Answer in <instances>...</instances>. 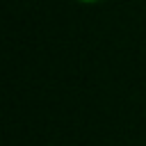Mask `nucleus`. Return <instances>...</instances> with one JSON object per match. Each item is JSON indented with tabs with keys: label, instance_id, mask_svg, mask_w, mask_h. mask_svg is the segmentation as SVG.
Listing matches in <instances>:
<instances>
[{
	"label": "nucleus",
	"instance_id": "1",
	"mask_svg": "<svg viewBox=\"0 0 146 146\" xmlns=\"http://www.w3.org/2000/svg\"><path fill=\"white\" fill-rule=\"evenodd\" d=\"M75 2H82V5H96V2H103V0H75Z\"/></svg>",
	"mask_w": 146,
	"mask_h": 146
}]
</instances>
